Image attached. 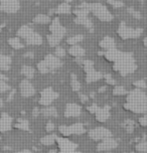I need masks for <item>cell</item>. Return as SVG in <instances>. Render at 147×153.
Wrapping results in <instances>:
<instances>
[{
	"label": "cell",
	"instance_id": "cb8c5ba5",
	"mask_svg": "<svg viewBox=\"0 0 147 153\" xmlns=\"http://www.w3.org/2000/svg\"><path fill=\"white\" fill-rule=\"evenodd\" d=\"M51 21L50 17L47 14H39L33 18V22L36 24H48Z\"/></svg>",
	"mask_w": 147,
	"mask_h": 153
},
{
	"label": "cell",
	"instance_id": "7dc6e473",
	"mask_svg": "<svg viewBox=\"0 0 147 153\" xmlns=\"http://www.w3.org/2000/svg\"><path fill=\"white\" fill-rule=\"evenodd\" d=\"M15 94V90H12L11 93H10V95H9V97H8V101H10L13 98V96H14Z\"/></svg>",
	"mask_w": 147,
	"mask_h": 153
},
{
	"label": "cell",
	"instance_id": "74e56055",
	"mask_svg": "<svg viewBox=\"0 0 147 153\" xmlns=\"http://www.w3.org/2000/svg\"><path fill=\"white\" fill-rule=\"evenodd\" d=\"M65 56H66V51H65V48H61V46H56V56H58L59 59H62V57H65Z\"/></svg>",
	"mask_w": 147,
	"mask_h": 153
},
{
	"label": "cell",
	"instance_id": "7a4b0ae2",
	"mask_svg": "<svg viewBox=\"0 0 147 153\" xmlns=\"http://www.w3.org/2000/svg\"><path fill=\"white\" fill-rule=\"evenodd\" d=\"M50 34L48 35V45L53 48H56L59 45V42L62 39V37L66 35V28L59 23L58 17H56L53 20L50 21Z\"/></svg>",
	"mask_w": 147,
	"mask_h": 153
},
{
	"label": "cell",
	"instance_id": "52a82bcc",
	"mask_svg": "<svg viewBox=\"0 0 147 153\" xmlns=\"http://www.w3.org/2000/svg\"><path fill=\"white\" fill-rule=\"evenodd\" d=\"M58 97H59L58 93L54 92L51 88H47L43 90L42 92V94H40L39 104L47 107V106H50Z\"/></svg>",
	"mask_w": 147,
	"mask_h": 153
},
{
	"label": "cell",
	"instance_id": "9a60e30c",
	"mask_svg": "<svg viewBox=\"0 0 147 153\" xmlns=\"http://www.w3.org/2000/svg\"><path fill=\"white\" fill-rule=\"evenodd\" d=\"M96 119L99 122H105L110 118V108L108 106L102 108H98V110L96 111Z\"/></svg>",
	"mask_w": 147,
	"mask_h": 153
},
{
	"label": "cell",
	"instance_id": "e0dca14e",
	"mask_svg": "<svg viewBox=\"0 0 147 153\" xmlns=\"http://www.w3.org/2000/svg\"><path fill=\"white\" fill-rule=\"evenodd\" d=\"M25 42L27 45H39L42 43V37L37 33V32L33 31L32 33L29 35L28 37L25 39Z\"/></svg>",
	"mask_w": 147,
	"mask_h": 153
},
{
	"label": "cell",
	"instance_id": "ee69618b",
	"mask_svg": "<svg viewBox=\"0 0 147 153\" xmlns=\"http://www.w3.org/2000/svg\"><path fill=\"white\" fill-rule=\"evenodd\" d=\"M105 78H106V80H107V82H108V83L110 84V85H114V84H115V82H114L113 79L111 78V76H110V75H106V76H105Z\"/></svg>",
	"mask_w": 147,
	"mask_h": 153
},
{
	"label": "cell",
	"instance_id": "c3c4849f",
	"mask_svg": "<svg viewBox=\"0 0 147 153\" xmlns=\"http://www.w3.org/2000/svg\"><path fill=\"white\" fill-rule=\"evenodd\" d=\"M24 56L29 57V59H32V57H33V53H27L24 54Z\"/></svg>",
	"mask_w": 147,
	"mask_h": 153
},
{
	"label": "cell",
	"instance_id": "db71d44e",
	"mask_svg": "<svg viewBox=\"0 0 147 153\" xmlns=\"http://www.w3.org/2000/svg\"><path fill=\"white\" fill-rule=\"evenodd\" d=\"M105 87H102V88H101V90H100V92H103V91H105Z\"/></svg>",
	"mask_w": 147,
	"mask_h": 153
},
{
	"label": "cell",
	"instance_id": "3957f363",
	"mask_svg": "<svg viewBox=\"0 0 147 153\" xmlns=\"http://www.w3.org/2000/svg\"><path fill=\"white\" fill-rule=\"evenodd\" d=\"M114 70L119 72L121 75L126 76L128 74H131L136 70V64L133 59L131 54L123 53L115 62L114 65Z\"/></svg>",
	"mask_w": 147,
	"mask_h": 153
},
{
	"label": "cell",
	"instance_id": "f35d334b",
	"mask_svg": "<svg viewBox=\"0 0 147 153\" xmlns=\"http://www.w3.org/2000/svg\"><path fill=\"white\" fill-rule=\"evenodd\" d=\"M134 86L136 87V89H145L146 83L144 81H137L134 83Z\"/></svg>",
	"mask_w": 147,
	"mask_h": 153
},
{
	"label": "cell",
	"instance_id": "e575fe53",
	"mask_svg": "<svg viewBox=\"0 0 147 153\" xmlns=\"http://www.w3.org/2000/svg\"><path fill=\"white\" fill-rule=\"evenodd\" d=\"M126 90H125L123 87H120V86H118V87H115L113 90V94L114 95H116V96H123L126 94Z\"/></svg>",
	"mask_w": 147,
	"mask_h": 153
},
{
	"label": "cell",
	"instance_id": "44dd1931",
	"mask_svg": "<svg viewBox=\"0 0 147 153\" xmlns=\"http://www.w3.org/2000/svg\"><path fill=\"white\" fill-rule=\"evenodd\" d=\"M11 57L0 54V71H8L11 65Z\"/></svg>",
	"mask_w": 147,
	"mask_h": 153
},
{
	"label": "cell",
	"instance_id": "6da1fadb",
	"mask_svg": "<svg viewBox=\"0 0 147 153\" xmlns=\"http://www.w3.org/2000/svg\"><path fill=\"white\" fill-rule=\"evenodd\" d=\"M125 109L134 113H147V96L140 89L130 92L127 97V102L124 105Z\"/></svg>",
	"mask_w": 147,
	"mask_h": 153
},
{
	"label": "cell",
	"instance_id": "6f0895ef",
	"mask_svg": "<svg viewBox=\"0 0 147 153\" xmlns=\"http://www.w3.org/2000/svg\"><path fill=\"white\" fill-rule=\"evenodd\" d=\"M0 30H1V27H0Z\"/></svg>",
	"mask_w": 147,
	"mask_h": 153
},
{
	"label": "cell",
	"instance_id": "4fadbf2b",
	"mask_svg": "<svg viewBox=\"0 0 147 153\" xmlns=\"http://www.w3.org/2000/svg\"><path fill=\"white\" fill-rule=\"evenodd\" d=\"M12 118L7 113H2L0 117V132H6L11 129Z\"/></svg>",
	"mask_w": 147,
	"mask_h": 153
},
{
	"label": "cell",
	"instance_id": "7bdbcfd3",
	"mask_svg": "<svg viewBox=\"0 0 147 153\" xmlns=\"http://www.w3.org/2000/svg\"><path fill=\"white\" fill-rule=\"evenodd\" d=\"M47 131H48V132H50V131H53L54 129V125H53V123H51V122H48V124H47Z\"/></svg>",
	"mask_w": 147,
	"mask_h": 153
},
{
	"label": "cell",
	"instance_id": "681fc988",
	"mask_svg": "<svg viewBox=\"0 0 147 153\" xmlns=\"http://www.w3.org/2000/svg\"><path fill=\"white\" fill-rule=\"evenodd\" d=\"M1 80L7 81V78H6V76H4L3 74H2L1 72H0V81H1Z\"/></svg>",
	"mask_w": 147,
	"mask_h": 153
},
{
	"label": "cell",
	"instance_id": "ab89813d",
	"mask_svg": "<svg viewBox=\"0 0 147 153\" xmlns=\"http://www.w3.org/2000/svg\"><path fill=\"white\" fill-rule=\"evenodd\" d=\"M128 11H129V13L133 16V17H135V18H141V14H140V13L137 12V11H135L134 9H131V8H129V10H128Z\"/></svg>",
	"mask_w": 147,
	"mask_h": 153
},
{
	"label": "cell",
	"instance_id": "484cf974",
	"mask_svg": "<svg viewBox=\"0 0 147 153\" xmlns=\"http://www.w3.org/2000/svg\"><path fill=\"white\" fill-rule=\"evenodd\" d=\"M8 43H9V45L11 46L12 48H14V50H20V48H24L23 43L20 42V39L18 37L9 38V39H8Z\"/></svg>",
	"mask_w": 147,
	"mask_h": 153
},
{
	"label": "cell",
	"instance_id": "2e32d148",
	"mask_svg": "<svg viewBox=\"0 0 147 153\" xmlns=\"http://www.w3.org/2000/svg\"><path fill=\"white\" fill-rule=\"evenodd\" d=\"M100 46L103 50L108 51L116 48V43H115V40H114L112 37H104L100 42Z\"/></svg>",
	"mask_w": 147,
	"mask_h": 153
},
{
	"label": "cell",
	"instance_id": "9c48e42d",
	"mask_svg": "<svg viewBox=\"0 0 147 153\" xmlns=\"http://www.w3.org/2000/svg\"><path fill=\"white\" fill-rule=\"evenodd\" d=\"M59 130L62 135L66 136V137L67 136L73 135V134H82L85 132V128L80 123L71 125V126H61L59 128Z\"/></svg>",
	"mask_w": 147,
	"mask_h": 153
},
{
	"label": "cell",
	"instance_id": "1f68e13d",
	"mask_svg": "<svg viewBox=\"0 0 147 153\" xmlns=\"http://www.w3.org/2000/svg\"><path fill=\"white\" fill-rule=\"evenodd\" d=\"M15 127L21 130H28V122L26 120H19L17 124L15 125Z\"/></svg>",
	"mask_w": 147,
	"mask_h": 153
},
{
	"label": "cell",
	"instance_id": "d6a6232c",
	"mask_svg": "<svg viewBox=\"0 0 147 153\" xmlns=\"http://www.w3.org/2000/svg\"><path fill=\"white\" fill-rule=\"evenodd\" d=\"M136 150L139 152H147V141L140 142L136 145Z\"/></svg>",
	"mask_w": 147,
	"mask_h": 153
},
{
	"label": "cell",
	"instance_id": "b9f144b4",
	"mask_svg": "<svg viewBox=\"0 0 147 153\" xmlns=\"http://www.w3.org/2000/svg\"><path fill=\"white\" fill-rule=\"evenodd\" d=\"M98 108H99V107H98L96 104H93L92 106H89L87 109H88V111L90 112V113H94L95 114V113H96V111L98 110Z\"/></svg>",
	"mask_w": 147,
	"mask_h": 153
},
{
	"label": "cell",
	"instance_id": "8d00e7d4",
	"mask_svg": "<svg viewBox=\"0 0 147 153\" xmlns=\"http://www.w3.org/2000/svg\"><path fill=\"white\" fill-rule=\"evenodd\" d=\"M83 65H84V70L86 71V73L89 72V71L94 70V64L91 61H84Z\"/></svg>",
	"mask_w": 147,
	"mask_h": 153
},
{
	"label": "cell",
	"instance_id": "9f6ffc18",
	"mask_svg": "<svg viewBox=\"0 0 147 153\" xmlns=\"http://www.w3.org/2000/svg\"><path fill=\"white\" fill-rule=\"evenodd\" d=\"M66 153H71V152H70V151H68V152H66Z\"/></svg>",
	"mask_w": 147,
	"mask_h": 153
},
{
	"label": "cell",
	"instance_id": "bcb514c9",
	"mask_svg": "<svg viewBox=\"0 0 147 153\" xmlns=\"http://www.w3.org/2000/svg\"><path fill=\"white\" fill-rule=\"evenodd\" d=\"M39 108H34L33 111H32V116H33V117H37V116H39Z\"/></svg>",
	"mask_w": 147,
	"mask_h": 153
},
{
	"label": "cell",
	"instance_id": "f546056e",
	"mask_svg": "<svg viewBox=\"0 0 147 153\" xmlns=\"http://www.w3.org/2000/svg\"><path fill=\"white\" fill-rule=\"evenodd\" d=\"M71 86H72V89L74 91L78 92L79 90L81 89V84L80 82L78 81V79L76 78L75 75H72V82H71Z\"/></svg>",
	"mask_w": 147,
	"mask_h": 153
},
{
	"label": "cell",
	"instance_id": "603a6c76",
	"mask_svg": "<svg viewBox=\"0 0 147 153\" xmlns=\"http://www.w3.org/2000/svg\"><path fill=\"white\" fill-rule=\"evenodd\" d=\"M21 74H22V76H25L27 80H31L34 76L35 71L30 65H23V67L21 68Z\"/></svg>",
	"mask_w": 147,
	"mask_h": 153
},
{
	"label": "cell",
	"instance_id": "4dcf8cb0",
	"mask_svg": "<svg viewBox=\"0 0 147 153\" xmlns=\"http://www.w3.org/2000/svg\"><path fill=\"white\" fill-rule=\"evenodd\" d=\"M37 70H39V72L40 74H48V73H50V71H48V67L45 65V62H43V61L39 62V64H37Z\"/></svg>",
	"mask_w": 147,
	"mask_h": 153
},
{
	"label": "cell",
	"instance_id": "5bb4252c",
	"mask_svg": "<svg viewBox=\"0 0 147 153\" xmlns=\"http://www.w3.org/2000/svg\"><path fill=\"white\" fill-rule=\"evenodd\" d=\"M82 113L81 106L77 105V104H69L66 107V111H65V115L67 117H78L80 116Z\"/></svg>",
	"mask_w": 147,
	"mask_h": 153
},
{
	"label": "cell",
	"instance_id": "d6986e66",
	"mask_svg": "<svg viewBox=\"0 0 147 153\" xmlns=\"http://www.w3.org/2000/svg\"><path fill=\"white\" fill-rule=\"evenodd\" d=\"M33 31L34 30L29 25H22L17 30V35H18V37H20V38H22V39L25 40Z\"/></svg>",
	"mask_w": 147,
	"mask_h": 153
},
{
	"label": "cell",
	"instance_id": "8992f818",
	"mask_svg": "<svg viewBox=\"0 0 147 153\" xmlns=\"http://www.w3.org/2000/svg\"><path fill=\"white\" fill-rule=\"evenodd\" d=\"M18 0H0V11L5 13H15L19 10Z\"/></svg>",
	"mask_w": 147,
	"mask_h": 153
},
{
	"label": "cell",
	"instance_id": "7402d4cb",
	"mask_svg": "<svg viewBox=\"0 0 147 153\" xmlns=\"http://www.w3.org/2000/svg\"><path fill=\"white\" fill-rule=\"evenodd\" d=\"M75 22L78 24H81V25H84L86 28L88 29H93V24H92V21L90 20V18L88 16H80V17H76Z\"/></svg>",
	"mask_w": 147,
	"mask_h": 153
},
{
	"label": "cell",
	"instance_id": "ac0fdd59",
	"mask_svg": "<svg viewBox=\"0 0 147 153\" xmlns=\"http://www.w3.org/2000/svg\"><path fill=\"white\" fill-rule=\"evenodd\" d=\"M85 53H86L85 48H83L82 46L78 45H72L69 50V53L72 56H75V57H83L85 56Z\"/></svg>",
	"mask_w": 147,
	"mask_h": 153
},
{
	"label": "cell",
	"instance_id": "d590c367",
	"mask_svg": "<svg viewBox=\"0 0 147 153\" xmlns=\"http://www.w3.org/2000/svg\"><path fill=\"white\" fill-rule=\"evenodd\" d=\"M108 3L114 8H121L124 6V3L119 0H108Z\"/></svg>",
	"mask_w": 147,
	"mask_h": 153
},
{
	"label": "cell",
	"instance_id": "83f0119b",
	"mask_svg": "<svg viewBox=\"0 0 147 153\" xmlns=\"http://www.w3.org/2000/svg\"><path fill=\"white\" fill-rule=\"evenodd\" d=\"M54 141H56V135H47L40 139V143L45 146L53 145L54 143Z\"/></svg>",
	"mask_w": 147,
	"mask_h": 153
},
{
	"label": "cell",
	"instance_id": "8fae6325",
	"mask_svg": "<svg viewBox=\"0 0 147 153\" xmlns=\"http://www.w3.org/2000/svg\"><path fill=\"white\" fill-rule=\"evenodd\" d=\"M43 62H45V64L48 67L50 72H53V71L59 69V68H61L62 65V62H61V59H59L58 56H53V54H48V56L45 57Z\"/></svg>",
	"mask_w": 147,
	"mask_h": 153
},
{
	"label": "cell",
	"instance_id": "ba28073f",
	"mask_svg": "<svg viewBox=\"0 0 147 153\" xmlns=\"http://www.w3.org/2000/svg\"><path fill=\"white\" fill-rule=\"evenodd\" d=\"M90 138L93 140H104L106 138L112 137V133L110 130L106 129L104 127H97L92 129L89 133Z\"/></svg>",
	"mask_w": 147,
	"mask_h": 153
},
{
	"label": "cell",
	"instance_id": "f907efd6",
	"mask_svg": "<svg viewBox=\"0 0 147 153\" xmlns=\"http://www.w3.org/2000/svg\"><path fill=\"white\" fill-rule=\"evenodd\" d=\"M16 153H31L30 150H27V149H24V150H20V151L16 152Z\"/></svg>",
	"mask_w": 147,
	"mask_h": 153
},
{
	"label": "cell",
	"instance_id": "816d5d0a",
	"mask_svg": "<svg viewBox=\"0 0 147 153\" xmlns=\"http://www.w3.org/2000/svg\"><path fill=\"white\" fill-rule=\"evenodd\" d=\"M2 107H3V100L0 98V109H1Z\"/></svg>",
	"mask_w": 147,
	"mask_h": 153
},
{
	"label": "cell",
	"instance_id": "60d3db41",
	"mask_svg": "<svg viewBox=\"0 0 147 153\" xmlns=\"http://www.w3.org/2000/svg\"><path fill=\"white\" fill-rule=\"evenodd\" d=\"M139 122L142 126H147V113L144 114V116L141 117V118L139 119Z\"/></svg>",
	"mask_w": 147,
	"mask_h": 153
},
{
	"label": "cell",
	"instance_id": "5b68a950",
	"mask_svg": "<svg viewBox=\"0 0 147 153\" xmlns=\"http://www.w3.org/2000/svg\"><path fill=\"white\" fill-rule=\"evenodd\" d=\"M142 34L141 28H132L127 26L125 23H121L118 27V35L122 39H131V38H137Z\"/></svg>",
	"mask_w": 147,
	"mask_h": 153
},
{
	"label": "cell",
	"instance_id": "11a10c76",
	"mask_svg": "<svg viewBox=\"0 0 147 153\" xmlns=\"http://www.w3.org/2000/svg\"><path fill=\"white\" fill-rule=\"evenodd\" d=\"M0 143H1V137H0Z\"/></svg>",
	"mask_w": 147,
	"mask_h": 153
},
{
	"label": "cell",
	"instance_id": "836d02e7",
	"mask_svg": "<svg viewBox=\"0 0 147 153\" xmlns=\"http://www.w3.org/2000/svg\"><path fill=\"white\" fill-rule=\"evenodd\" d=\"M10 90V86L6 83V81L1 80L0 81V93H5Z\"/></svg>",
	"mask_w": 147,
	"mask_h": 153
},
{
	"label": "cell",
	"instance_id": "f6af8a7d",
	"mask_svg": "<svg viewBox=\"0 0 147 153\" xmlns=\"http://www.w3.org/2000/svg\"><path fill=\"white\" fill-rule=\"evenodd\" d=\"M80 99L82 103H86L88 101V97L86 95H80Z\"/></svg>",
	"mask_w": 147,
	"mask_h": 153
},
{
	"label": "cell",
	"instance_id": "d4e9b609",
	"mask_svg": "<svg viewBox=\"0 0 147 153\" xmlns=\"http://www.w3.org/2000/svg\"><path fill=\"white\" fill-rule=\"evenodd\" d=\"M40 112H42V114L45 117H56L58 116L56 109L54 107H51V106H47V107L43 108Z\"/></svg>",
	"mask_w": 147,
	"mask_h": 153
},
{
	"label": "cell",
	"instance_id": "277c9868",
	"mask_svg": "<svg viewBox=\"0 0 147 153\" xmlns=\"http://www.w3.org/2000/svg\"><path fill=\"white\" fill-rule=\"evenodd\" d=\"M88 9L91 11L93 14L96 16L98 19H100L101 21L104 22H108L113 19L112 13L108 10V8L104 6L101 3H92V4H86Z\"/></svg>",
	"mask_w": 147,
	"mask_h": 153
},
{
	"label": "cell",
	"instance_id": "f5cc1de1",
	"mask_svg": "<svg viewBox=\"0 0 147 153\" xmlns=\"http://www.w3.org/2000/svg\"><path fill=\"white\" fill-rule=\"evenodd\" d=\"M144 45H145V48H147V36L144 38Z\"/></svg>",
	"mask_w": 147,
	"mask_h": 153
},
{
	"label": "cell",
	"instance_id": "ffe728a7",
	"mask_svg": "<svg viewBox=\"0 0 147 153\" xmlns=\"http://www.w3.org/2000/svg\"><path fill=\"white\" fill-rule=\"evenodd\" d=\"M86 80L88 83H91V82H96V81H99L101 79L103 78V75L99 72H97V71L92 70V71H89V72L86 73Z\"/></svg>",
	"mask_w": 147,
	"mask_h": 153
},
{
	"label": "cell",
	"instance_id": "4316f807",
	"mask_svg": "<svg viewBox=\"0 0 147 153\" xmlns=\"http://www.w3.org/2000/svg\"><path fill=\"white\" fill-rule=\"evenodd\" d=\"M84 40V35L82 34H77V35H74V36H71L67 39V43H69L71 45H78L79 42H83Z\"/></svg>",
	"mask_w": 147,
	"mask_h": 153
},
{
	"label": "cell",
	"instance_id": "f1b7e54d",
	"mask_svg": "<svg viewBox=\"0 0 147 153\" xmlns=\"http://www.w3.org/2000/svg\"><path fill=\"white\" fill-rule=\"evenodd\" d=\"M71 12V6L70 4L68 3H62L59 6L56 8V13L58 14H68V13Z\"/></svg>",
	"mask_w": 147,
	"mask_h": 153
},
{
	"label": "cell",
	"instance_id": "30bf717a",
	"mask_svg": "<svg viewBox=\"0 0 147 153\" xmlns=\"http://www.w3.org/2000/svg\"><path fill=\"white\" fill-rule=\"evenodd\" d=\"M19 90H20V95L23 98H30L35 94V89L30 82L28 80H23L21 81L19 85Z\"/></svg>",
	"mask_w": 147,
	"mask_h": 153
},
{
	"label": "cell",
	"instance_id": "680465c9",
	"mask_svg": "<svg viewBox=\"0 0 147 153\" xmlns=\"http://www.w3.org/2000/svg\"><path fill=\"white\" fill-rule=\"evenodd\" d=\"M108 153H109V152H108Z\"/></svg>",
	"mask_w": 147,
	"mask_h": 153
},
{
	"label": "cell",
	"instance_id": "7c38bea8",
	"mask_svg": "<svg viewBox=\"0 0 147 153\" xmlns=\"http://www.w3.org/2000/svg\"><path fill=\"white\" fill-rule=\"evenodd\" d=\"M117 146H118V142H117L115 139L109 137L101 141L97 148L99 151H109V150H111V149L116 148Z\"/></svg>",
	"mask_w": 147,
	"mask_h": 153
}]
</instances>
